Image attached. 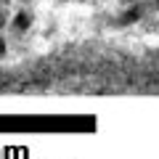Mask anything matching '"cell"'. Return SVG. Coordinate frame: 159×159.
Masks as SVG:
<instances>
[{"label":"cell","instance_id":"6da1fadb","mask_svg":"<svg viewBox=\"0 0 159 159\" xmlns=\"http://www.w3.org/2000/svg\"><path fill=\"white\" fill-rule=\"evenodd\" d=\"M13 24H16V29H19V32H24V29L29 27V16H27V13H19Z\"/></svg>","mask_w":159,"mask_h":159},{"label":"cell","instance_id":"7a4b0ae2","mask_svg":"<svg viewBox=\"0 0 159 159\" xmlns=\"http://www.w3.org/2000/svg\"><path fill=\"white\" fill-rule=\"evenodd\" d=\"M138 19V11H127L125 16H122V24H127V21H135Z\"/></svg>","mask_w":159,"mask_h":159},{"label":"cell","instance_id":"3957f363","mask_svg":"<svg viewBox=\"0 0 159 159\" xmlns=\"http://www.w3.org/2000/svg\"><path fill=\"white\" fill-rule=\"evenodd\" d=\"M3 53H6V40L0 37V56H3Z\"/></svg>","mask_w":159,"mask_h":159},{"label":"cell","instance_id":"277c9868","mask_svg":"<svg viewBox=\"0 0 159 159\" xmlns=\"http://www.w3.org/2000/svg\"><path fill=\"white\" fill-rule=\"evenodd\" d=\"M3 21H6V19H3V16H0V29H3Z\"/></svg>","mask_w":159,"mask_h":159}]
</instances>
